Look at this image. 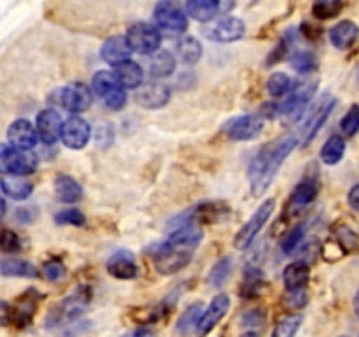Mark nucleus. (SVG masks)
Wrapping results in <instances>:
<instances>
[{"label":"nucleus","mask_w":359,"mask_h":337,"mask_svg":"<svg viewBox=\"0 0 359 337\" xmlns=\"http://www.w3.org/2000/svg\"><path fill=\"white\" fill-rule=\"evenodd\" d=\"M37 157L30 150L0 144V172L6 176H27L37 168Z\"/></svg>","instance_id":"7ed1b4c3"},{"label":"nucleus","mask_w":359,"mask_h":337,"mask_svg":"<svg viewBox=\"0 0 359 337\" xmlns=\"http://www.w3.org/2000/svg\"><path fill=\"white\" fill-rule=\"evenodd\" d=\"M93 90L98 97L104 98L105 105L109 109H123L126 105V91L125 86L118 81L114 72L100 70L93 76Z\"/></svg>","instance_id":"39448f33"},{"label":"nucleus","mask_w":359,"mask_h":337,"mask_svg":"<svg viewBox=\"0 0 359 337\" xmlns=\"http://www.w3.org/2000/svg\"><path fill=\"white\" fill-rule=\"evenodd\" d=\"M200 309H202V304H195V305H191V308H188L184 312H182V316L179 318V322H177L179 332H181V333L189 332V330H191L193 326L198 323Z\"/></svg>","instance_id":"4c0bfd02"},{"label":"nucleus","mask_w":359,"mask_h":337,"mask_svg":"<svg viewBox=\"0 0 359 337\" xmlns=\"http://www.w3.org/2000/svg\"><path fill=\"white\" fill-rule=\"evenodd\" d=\"M0 188L7 197L14 200H25L34 192V185L28 183L23 176H6L0 179Z\"/></svg>","instance_id":"4be33fe9"},{"label":"nucleus","mask_w":359,"mask_h":337,"mask_svg":"<svg viewBox=\"0 0 359 337\" xmlns=\"http://www.w3.org/2000/svg\"><path fill=\"white\" fill-rule=\"evenodd\" d=\"M200 241H202V230L198 228V225L193 221L182 223L167 239V242L154 251L153 262L158 272L163 276H172L184 269L193 260V253Z\"/></svg>","instance_id":"f257e3e1"},{"label":"nucleus","mask_w":359,"mask_h":337,"mask_svg":"<svg viewBox=\"0 0 359 337\" xmlns=\"http://www.w3.org/2000/svg\"><path fill=\"white\" fill-rule=\"evenodd\" d=\"M62 118L53 109H44V111L39 112L37 119H35V130H37L39 139L46 144L56 143L60 132H62Z\"/></svg>","instance_id":"2eb2a0df"},{"label":"nucleus","mask_w":359,"mask_h":337,"mask_svg":"<svg viewBox=\"0 0 359 337\" xmlns=\"http://www.w3.org/2000/svg\"><path fill=\"white\" fill-rule=\"evenodd\" d=\"M4 213H6V202H4V199L0 197V218L4 216Z\"/></svg>","instance_id":"09e8293b"},{"label":"nucleus","mask_w":359,"mask_h":337,"mask_svg":"<svg viewBox=\"0 0 359 337\" xmlns=\"http://www.w3.org/2000/svg\"><path fill=\"white\" fill-rule=\"evenodd\" d=\"M60 137H62L63 144L70 150H83L90 143L91 126L81 116H72L67 121H63Z\"/></svg>","instance_id":"9d476101"},{"label":"nucleus","mask_w":359,"mask_h":337,"mask_svg":"<svg viewBox=\"0 0 359 337\" xmlns=\"http://www.w3.org/2000/svg\"><path fill=\"white\" fill-rule=\"evenodd\" d=\"M319 193V185L316 179H304V181L300 183V185L294 188L293 195H291V202L294 204V206H307V204H311L312 200L318 197Z\"/></svg>","instance_id":"7c9ffc66"},{"label":"nucleus","mask_w":359,"mask_h":337,"mask_svg":"<svg viewBox=\"0 0 359 337\" xmlns=\"http://www.w3.org/2000/svg\"><path fill=\"white\" fill-rule=\"evenodd\" d=\"M100 55L104 58V62L111 63V65H119V63L130 60L132 55V48L126 42L125 35H112L107 41L104 42L100 49Z\"/></svg>","instance_id":"f3484780"},{"label":"nucleus","mask_w":359,"mask_h":337,"mask_svg":"<svg viewBox=\"0 0 359 337\" xmlns=\"http://www.w3.org/2000/svg\"><path fill=\"white\" fill-rule=\"evenodd\" d=\"M55 193L60 202L74 204L77 200H81V197H83V188H81V185L74 178L60 174L55 179Z\"/></svg>","instance_id":"5701e85b"},{"label":"nucleus","mask_w":359,"mask_h":337,"mask_svg":"<svg viewBox=\"0 0 359 337\" xmlns=\"http://www.w3.org/2000/svg\"><path fill=\"white\" fill-rule=\"evenodd\" d=\"M359 39V28L354 21L344 20L330 30V41L337 49H349Z\"/></svg>","instance_id":"a211bd4d"},{"label":"nucleus","mask_w":359,"mask_h":337,"mask_svg":"<svg viewBox=\"0 0 359 337\" xmlns=\"http://www.w3.org/2000/svg\"><path fill=\"white\" fill-rule=\"evenodd\" d=\"M228 309H230V297L224 293L217 295L212 298L209 305H207L205 312L200 315L198 323H196V333L198 336H207L214 330V326L226 316Z\"/></svg>","instance_id":"f8f14e48"},{"label":"nucleus","mask_w":359,"mask_h":337,"mask_svg":"<svg viewBox=\"0 0 359 337\" xmlns=\"http://www.w3.org/2000/svg\"><path fill=\"white\" fill-rule=\"evenodd\" d=\"M263 118L258 114H245L241 118L233 119L230 125L226 126V137L230 140H237V143H244V140L256 139L259 133L263 132Z\"/></svg>","instance_id":"9b49d317"},{"label":"nucleus","mask_w":359,"mask_h":337,"mask_svg":"<svg viewBox=\"0 0 359 337\" xmlns=\"http://www.w3.org/2000/svg\"><path fill=\"white\" fill-rule=\"evenodd\" d=\"M91 300V291L88 288H77L74 293H70L65 300L60 302L56 308L51 309L48 318L55 322V325H60L63 322H70V319L79 318L88 308Z\"/></svg>","instance_id":"0eeeda50"},{"label":"nucleus","mask_w":359,"mask_h":337,"mask_svg":"<svg viewBox=\"0 0 359 337\" xmlns=\"http://www.w3.org/2000/svg\"><path fill=\"white\" fill-rule=\"evenodd\" d=\"M107 272L116 279H133L137 276V263L128 251H119L109 258Z\"/></svg>","instance_id":"6ab92c4d"},{"label":"nucleus","mask_w":359,"mask_h":337,"mask_svg":"<svg viewBox=\"0 0 359 337\" xmlns=\"http://www.w3.org/2000/svg\"><path fill=\"white\" fill-rule=\"evenodd\" d=\"M298 144L297 136H283L273 143L266 144L249 165L248 178L251 185V193L255 197H262L272 185L273 178L279 172L280 165L286 160L287 154L294 150Z\"/></svg>","instance_id":"f03ea898"},{"label":"nucleus","mask_w":359,"mask_h":337,"mask_svg":"<svg viewBox=\"0 0 359 337\" xmlns=\"http://www.w3.org/2000/svg\"><path fill=\"white\" fill-rule=\"evenodd\" d=\"M114 74L125 88H139L144 81L142 67L132 60H126V62L116 65Z\"/></svg>","instance_id":"b1692460"},{"label":"nucleus","mask_w":359,"mask_h":337,"mask_svg":"<svg viewBox=\"0 0 359 337\" xmlns=\"http://www.w3.org/2000/svg\"><path fill=\"white\" fill-rule=\"evenodd\" d=\"M154 20L168 35L182 34L188 28V13L175 0H160L154 7Z\"/></svg>","instance_id":"20e7f679"},{"label":"nucleus","mask_w":359,"mask_h":337,"mask_svg":"<svg viewBox=\"0 0 359 337\" xmlns=\"http://www.w3.org/2000/svg\"><path fill=\"white\" fill-rule=\"evenodd\" d=\"M273 209H276V199H266L262 206L258 207L255 214L251 216V220L244 225V227L238 230V234L235 235L233 246L237 249H245L249 248L252 241H255L256 235L262 232V228L265 227V223L269 221V218L272 216Z\"/></svg>","instance_id":"6e6552de"},{"label":"nucleus","mask_w":359,"mask_h":337,"mask_svg":"<svg viewBox=\"0 0 359 337\" xmlns=\"http://www.w3.org/2000/svg\"><path fill=\"white\" fill-rule=\"evenodd\" d=\"M56 223L58 225H74V227H81L84 225V214L77 209H65V211H60L56 214Z\"/></svg>","instance_id":"79ce46f5"},{"label":"nucleus","mask_w":359,"mask_h":337,"mask_svg":"<svg viewBox=\"0 0 359 337\" xmlns=\"http://www.w3.org/2000/svg\"><path fill=\"white\" fill-rule=\"evenodd\" d=\"M347 200H349L351 209H354V211H356V213H359V185L353 186V188H351Z\"/></svg>","instance_id":"49530a36"},{"label":"nucleus","mask_w":359,"mask_h":337,"mask_svg":"<svg viewBox=\"0 0 359 337\" xmlns=\"http://www.w3.org/2000/svg\"><path fill=\"white\" fill-rule=\"evenodd\" d=\"M21 249V241L16 232L2 230L0 232V251L2 253H16Z\"/></svg>","instance_id":"a19ab883"},{"label":"nucleus","mask_w":359,"mask_h":337,"mask_svg":"<svg viewBox=\"0 0 359 337\" xmlns=\"http://www.w3.org/2000/svg\"><path fill=\"white\" fill-rule=\"evenodd\" d=\"M302 316L300 315H290L284 316L279 323H277L276 330H273V336L276 337H291L297 333V330L300 329Z\"/></svg>","instance_id":"e433bc0d"},{"label":"nucleus","mask_w":359,"mask_h":337,"mask_svg":"<svg viewBox=\"0 0 359 337\" xmlns=\"http://www.w3.org/2000/svg\"><path fill=\"white\" fill-rule=\"evenodd\" d=\"M42 274L48 281H60L65 276V267L60 260H49L42 265Z\"/></svg>","instance_id":"c03bdc74"},{"label":"nucleus","mask_w":359,"mask_h":337,"mask_svg":"<svg viewBox=\"0 0 359 337\" xmlns=\"http://www.w3.org/2000/svg\"><path fill=\"white\" fill-rule=\"evenodd\" d=\"M354 309H356V315H358V318H359V291H358L356 298H354Z\"/></svg>","instance_id":"8fccbe9b"},{"label":"nucleus","mask_w":359,"mask_h":337,"mask_svg":"<svg viewBox=\"0 0 359 337\" xmlns=\"http://www.w3.org/2000/svg\"><path fill=\"white\" fill-rule=\"evenodd\" d=\"M241 322L244 326H256L262 325V323L265 322V316H263V312L258 311V309H252V311H248L242 315Z\"/></svg>","instance_id":"a18cd8bd"},{"label":"nucleus","mask_w":359,"mask_h":337,"mask_svg":"<svg viewBox=\"0 0 359 337\" xmlns=\"http://www.w3.org/2000/svg\"><path fill=\"white\" fill-rule=\"evenodd\" d=\"M344 153H346V140L340 136H332L325 143L321 150V160L326 165H335L342 160Z\"/></svg>","instance_id":"c756f323"},{"label":"nucleus","mask_w":359,"mask_h":337,"mask_svg":"<svg viewBox=\"0 0 359 337\" xmlns=\"http://www.w3.org/2000/svg\"><path fill=\"white\" fill-rule=\"evenodd\" d=\"M291 67L300 74L312 72V70L318 69V60H316L314 53L298 51L291 56Z\"/></svg>","instance_id":"72a5a7b5"},{"label":"nucleus","mask_w":359,"mask_h":337,"mask_svg":"<svg viewBox=\"0 0 359 337\" xmlns=\"http://www.w3.org/2000/svg\"><path fill=\"white\" fill-rule=\"evenodd\" d=\"M304 235H305V227L304 225H297V227L287 234V237L283 241V251L286 253V255H291V253L297 249V246L300 244Z\"/></svg>","instance_id":"37998d69"},{"label":"nucleus","mask_w":359,"mask_h":337,"mask_svg":"<svg viewBox=\"0 0 359 337\" xmlns=\"http://www.w3.org/2000/svg\"><path fill=\"white\" fill-rule=\"evenodd\" d=\"M11 305L7 302L0 300V325H7L11 322Z\"/></svg>","instance_id":"de8ad7c7"},{"label":"nucleus","mask_w":359,"mask_h":337,"mask_svg":"<svg viewBox=\"0 0 359 337\" xmlns=\"http://www.w3.org/2000/svg\"><path fill=\"white\" fill-rule=\"evenodd\" d=\"M0 274L11 277H35L39 270L34 263L21 258H2L0 260Z\"/></svg>","instance_id":"393cba45"},{"label":"nucleus","mask_w":359,"mask_h":337,"mask_svg":"<svg viewBox=\"0 0 359 337\" xmlns=\"http://www.w3.org/2000/svg\"><path fill=\"white\" fill-rule=\"evenodd\" d=\"M177 58L184 63H196L202 56V44L193 37H182L175 44Z\"/></svg>","instance_id":"c85d7f7f"},{"label":"nucleus","mask_w":359,"mask_h":337,"mask_svg":"<svg viewBox=\"0 0 359 337\" xmlns=\"http://www.w3.org/2000/svg\"><path fill=\"white\" fill-rule=\"evenodd\" d=\"M316 88H318V83H307L294 88L290 93V97H287L286 100H284V104L280 105L283 114H298V112L309 104L312 95L316 93Z\"/></svg>","instance_id":"aec40b11"},{"label":"nucleus","mask_w":359,"mask_h":337,"mask_svg":"<svg viewBox=\"0 0 359 337\" xmlns=\"http://www.w3.org/2000/svg\"><path fill=\"white\" fill-rule=\"evenodd\" d=\"M221 0H188L186 4V13L193 20L209 23L219 14Z\"/></svg>","instance_id":"412c9836"},{"label":"nucleus","mask_w":359,"mask_h":337,"mask_svg":"<svg viewBox=\"0 0 359 337\" xmlns=\"http://www.w3.org/2000/svg\"><path fill=\"white\" fill-rule=\"evenodd\" d=\"M125 37L132 51L140 53V55H153L161 46L160 28L146 23V21H139V23L132 25Z\"/></svg>","instance_id":"423d86ee"},{"label":"nucleus","mask_w":359,"mask_h":337,"mask_svg":"<svg viewBox=\"0 0 359 337\" xmlns=\"http://www.w3.org/2000/svg\"><path fill=\"white\" fill-rule=\"evenodd\" d=\"M340 126H342V132L346 133L347 137L356 136L359 132V105L358 104L353 105V107L349 109V112L344 116L342 121H340Z\"/></svg>","instance_id":"58836bf2"},{"label":"nucleus","mask_w":359,"mask_h":337,"mask_svg":"<svg viewBox=\"0 0 359 337\" xmlns=\"http://www.w3.org/2000/svg\"><path fill=\"white\" fill-rule=\"evenodd\" d=\"M335 107V98H326L321 105L318 107V111L311 116L307 126H305V143H311L318 132L321 130V126L325 125L326 119L330 118V112Z\"/></svg>","instance_id":"a878e982"},{"label":"nucleus","mask_w":359,"mask_h":337,"mask_svg":"<svg viewBox=\"0 0 359 337\" xmlns=\"http://www.w3.org/2000/svg\"><path fill=\"white\" fill-rule=\"evenodd\" d=\"M291 88H293V81L284 72L272 74L270 79L266 81V90H269L270 97H283V95L290 93Z\"/></svg>","instance_id":"473e14b6"},{"label":"nucleus","mask_w":359,"mask_h":337,"mask_svg":"<svg viewBox=\"0 0 359 337\" xmlns=\"http://www.w3.org/2000/svg\"><path fill=\"white\" fill-rule=\"evenodd\" d=\"M7 140L18 150H34L37 146V130L28 119H16L7 130Z\"/></svg>","instance_id":"4468645a"},{"label":"nucleus","mask_w":359,"mask_h":337,"mask_svg":"<svg viewBox=\"0 0 359 337\" xmlns=\"http://www.w3.org/2000/svg\"><path fill=\"white\" fill-rule=\"evenodd\" d=\"M284 304L291 309H302L307 304V291L304 288H290L284 295Z\"/></svg>","instance_id":"ea45409f"},{"label":"nucleus","mask_w":359,"mask_h":337,"mask_svg":"<svg viewBox=\"0 0 359 337\" xmlns=\"http://www.w3.org/2000/svg\"><path fill=\"white\" fill-rule=\"evenodd\" d=\"M231 265H233V263H231V258H221L219 262L210 269L207 281H209L212 286H221V284L228 279V276H230Z\"/></svg>","instance_id":"c9c22d12"},{"label":"nucleus","mask_w":359,"mask_h":337,"mask_svg":"<svg viewBox=\"0 0 359 337\" xmlns=\"http://www.w3.org/2000/svg\"><path fill=\"white\" fill-rule=\"evenodd\" d=\"M342 7V0H314V4H312V13L319 20H332V18L339 16Z\"/></svg>","instance_id":"2f4dec72"},{"label":"nucleus","mask_w":359,"mask_h":337,"mask_svg":"<svg viewBox=\"0 0 359 337\" xmlns=\"http://www.w3.org/2000/svg\"><path fill=\"white\" fill-rule=\"evenodd\" d=\"M170 98V90L165 84L149 83L140 84L137 91V102L146 109H160Z\"/></svg>","instance_id":"dca6fc26"},{"label":"nucleus","mask_w":359,"mask_h":337,"mask_svg":"<svg viewBox=\"0 0 359 337\" xmlns=\"http://www.w3.org/2000/svg\"><path fill=\"white\" fill-rule=\"evenodd\" d=\"M337 241H339L340 248L347 253H356L359 249V235L346 225L337 228Z\"/></svg>","instance_id":"f704fd0d"},{"label":"nucleus","mask_w":359,"mask_h":337,"mask_svg":"<svg viewBox=\"0 0 359 337\" xmlns=\"http://www.w3.org/2000/svg\"><path fill=\"white\" fill-rule=\"evenodd\" d=\"M93 102V95L91 90L83 83H72L67 84L62 91H60V104L70 112H84Z\"/></svg>","instance_id":"ddd939ff"},{"label":"nucleus","mask_w":359,"mask_h":337,"mask_svg":"<svg viewBox=\"0 0 359 337\" xmlns=\"http://www.w3.org/2000/svg\"><path fill=\"white\" fill-rule=\"evenodd\" d=\"M175 56L170 51H154L149 60V74L156 79L167 77L174 72Z\"/></svg>","instance_id":"bb28decb"},{"label":"nucleus","mask_w":359,"mask_h":337,"mask_svg":"<svg viewBox=\"0 0 359 337\" xmlns=\"http://www.w3.org/2000/svg\"><path fill=\"white\" fill-rule=\"evenodd\" d=\"M245 32L244 21L238 20L235 16H226L221 18V20H216L214 23H210L207 27L205 35L214 42H235L238 39H242Z\"/></svg>","instance_id":"1a4fd4ad"},{"label":"nucleus","mask_w":359,"mask_h":337,"mask_svg":"<svg viewBox=\"0 0 359 337\" xmlns=\"http://www.w3.org/2000/svg\"><path fill=\"white\" fill-rule=\"evenodd\" d=\"M309 276H311V267L305 262H293L284 269V284L286 288H304L307 284Z\"/></svg>","instance_id":"cd10ccee"}]
</instances>
